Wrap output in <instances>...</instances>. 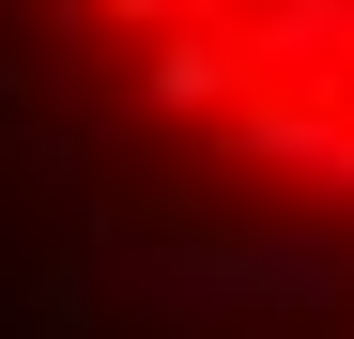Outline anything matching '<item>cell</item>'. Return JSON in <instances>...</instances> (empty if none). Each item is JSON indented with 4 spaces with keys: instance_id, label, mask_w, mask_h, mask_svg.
<instances>
[{
    "instance_id": "1",
    "label": "cell",
    "mask_w": 354,
    "mask_h": 339,
    "mask_svg": "<svg viewBox=\"0 0 354 339\" xmlns=\"http://www.w3.org/2000/svg\"><path fill=\"white\" fill-rule=\"evenodd\" d=\"M108 16H124V31H185L201 0H108Z\"/></svg>"
}]
</instances>
